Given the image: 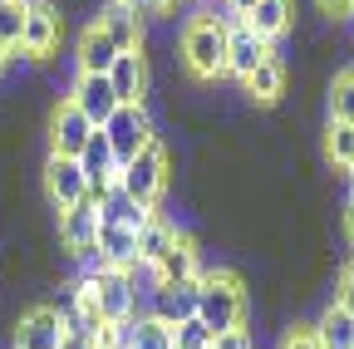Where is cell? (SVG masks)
Masks as SVG:
<instances>
[{
  "label": "cell",
  "mask_w": 354,
  "mask_h": 349,
  "mask_svg": "<svg viewBox=\"0 0 354 349\" xmlns=\"http://www.w3.org/2000/svg\"><path fill=\"white\" fill-rule=\"evenodd\" d=\"M172 6H177V0H148V10H153V15H167Z\"/></svg>",
  "instance_id": "obj_37"
},
{
  "label": "cell",
  "mask_w": 354,
  "mask_h": 349,
  "mask_svg": "<svg viewBox=\"0 0 354 349\" xmlns=\"http://www.w3.org/2000/svg\"><path fill=\"white\" fill-rule=\"evenodd\" d=\"M0 6H6V0H0Z\"/></svg>",
  "instance_id": "obj_41"
},
{
  "label": "cell",
  "mask_w": 354,
  "mask_h": 349,
  "mask_svg": "<svg viewBox=\"0 0 354 349\" xmlns=\"http://www.w3.org/2000/svg\"><path fill=\"white\" fill-rule=\"evenodd\" d=\"M104 133H109V143H113L118 167H123V162H133L148 143H158V138H153V118H148V109H143V104H118V113L104 123Z\"/></svg>",
  "instance_id": "obj_4"
},
{
  "label": "cell",
  "mask_w": 354,
  "mask_h": 349,
  "mask_svg": "<svg viewBox=\"0 0 354 349\" xmlns=\"http://www.w3.org/2000/svg\"><path fill=\"white\" fill-rule=\"evenodd\" d=\"M330 123H354V69L330 79Z\"/></svg>",
  "instance_id": "obj_28"
},
{
  "label": "cell",
  "mask_w": 354,
  "mask_h": 349,
  "mask_svg": "<svg viewBox=\"0 0 354 349\" xmlns=\"http://www.w3.org/2000/svg\"><path fill=\"white\" fill-rule=\"evenodd\" d=\"M44 197H50L55 211H74L79 202H88V182H84L79 158H59V153L44 158Z\"/></svg>",
  "instance_id": "obj_5"
},
{
  "label": "cell",
  "mask_w": 354,
  "mask_h": 349,
  "mask_svg": "<svg viewBox=\"0 0 354 349\" xmlns=\"http://www.w3.org/2000/svg\"><path fill=\"white\" fill-rule=\"evenodd\" d=\"M246 94H251L256 104H276V99L286 94V64L271 55V59H266V64L246 79Z\"/></svg>",
  "instance_id": "obj_25"
},
{
  "label": "cell",
  "mask_w": 354,
  "mask_h": 349,
  "mask_svg": "<svg viewBox=\"0 0 354 349\" xmlns=\"http://www.w3.org/2000/svg\"><path fill=\"white\" fill-rule=\"evenodd\" d=\"M64 315L55 305H30L15 320V349H59L64 344Z\"/></svg>",
  "instance_id": "obj_8"
},
{
  "label": "cell",
  "mask_w": 354,
  "mask_h": 349,
  "mask_svg": "<svg viewBox=\"0 0 354 349\" xmlns=\"http://www.w3.org/2000/svg\"><path fill=\"white\" fill-rule=\"evenodd\" d=\"M79 261V271H74V281H99V276H109L113 266H109V261H104V251L94 246V251H84V256H74Z\"/></svg>",
  "instance_id": "obj_30"
},
{
  "label": "cell",
  "mask_w": 354,
  "mask_h": 349,
  "mask_svg": "<svg viewBox=\"0 0 354 349\" xmlns=\"http://www.w3.org/2000/svg\"><path fill=\"white\" fill-rule=\"evenodd\" d=\"M99 251L113 271H133L138 266V232L133 227H104L99 222Z\"/></svg>",
  "instance_id": "obj_18"
},
{
  "label": "cell",
  "mask_w": 354,
  "mask_h": 349,
  "mask_svg": "<svg viewBox=\"0 0 354 349\" xmlns=\"http://www.w3.org/2000/svg\"><path fill=\"white\" fill-rule=\"evenodd\" d=\"M59 35H64V15H59V6H55V0H30L20 55H30V59H50V55L59 50Z\"/></svg>",
  "instance_id": "obj_7"
},
{
  "label": "cell",
  "mask_w": 354,
  "mask_h": 349,
  "mask_svg": "<svg viewBox=\"0 0 354 349\" xmlns=\"http://www.w3.org/2000/svg\"><path fill=\"white\" fill-rule=\"evenodd\" d=\"M123 50L113 45V35L94 20V25H84V35H79V74H109L113 69V59H118Z\"/></svg>",
  "instance_id": "obj_16"
},
{
  "label": "cell",
  "mask_w": 354,
  "mask_h": 349,
  "mask_svg": "<svg viewBox=\"0 0 354 349\" xmlns=\"http://www.w3.org/2000/svg\"><path fill=\"white\" fill-rule=\"evenodd\" d=\"M212 349H256V344H251L246 330H227V334H216V339H212Z\"/></svg>",
  "instance_id": "obj_33"
},
{
  "label": "cell",
  "mask_w": 354,
  "mask_h": 349,
  "mask_svg": "<svg viewBox=\"0 0 354 349\" xmlns=\"http://www.w3.org/2000/svg\"><path fill=\"white\" fill-rule=\"evenodd\" d=\"M290 20H295V15H290V0H261V6L246 15V25L266 39V45H276V39L290 30Z\"/></svg>",
  "instance_id": "obj_21"
},
{
  "label": "cell",
  "mask_w": 354,
  "mask_h": 349,
  "mask_svg": "<svg viewBox=\"0 0 354 349\" xmlns=\"http://www.w3.org/2000/svg\"><path fill=\"white\" fill-rule=\"evenodd\" d=\"M335 305H344V310L354 315V261L339 271V285H335Z\"/></svg>",
  "instance_id": "obj_32"
},
{
  "label": "cell",
  "mask_w": 354,
  "mask_h": 349,
  "mask_svg": "<svg viewBox=\"0 0 354 349\" xmlns=\"http://www.w3.org/2000/svg\"><path fill=\"white\" fill-rule=\"evenodd\" d=\"M281 349H325V344H320L315 325H290V330L281 334Z\"/></svg>",
  "instance_id": "obj_31"
},
{
  "label": "cell",
  "mask_w": 354,
  "mask_h": 349,
  "mask_svg": "<svg viewBox=\"0 0 354 349\" xmlns=\"http://www.w3.org/2000/svg\"><path fill=\"white\" fill-rule=\"evenodd\" d=\"M212 339H216V334H212L197 315H192V320H183V325L172 330V344H177V349H212Z\"/></svg>",
  "instance_id": "obj_29"
},
{
  "label": "cell",
  "mask_w": 354,
  "mask_h": 349,
  "mask_svg": "<svg viewBox=\"0 0 354 349\" xmlns=\"http://www.w3.org/2000/svg\"><path fill=\"white\" fill-rule=\"evenodd\" d=\"M271 55H276V50L266 45V39H261L246 20L227 30V74H232V79H241V84H246V79H251L266 59H271Z\"/></svg>",
  "instance_id": "obj_10"
},
{
  "label": "cell",
  "mask_w": 354,
  "mask_h": 349,
  "mask_svg": "<svg viewBox=\"0 0 354 349\" xmlns=\"http://www.w3.org/2000/svg\"><path fill=\"white\" fill-rule=\"evenodd\" d=\"M325 158L344 172L354 167V123H330L325 128Z\"/></svg>",
  "instance_id": "obj_27"
},
{
  "label": "cell",
  "mask_w": 354,
  "mask_h": 349,
  "mask_svg": "<svg viewBox=\"0 0 354 349\" xmlns=\"http://www.w3.org/2000/svg\"><path fill=\"white\" fill-rule=\"evenodd\" d=\"M109 84H113L118 104H143V94H148V59H143V50H123L113 59V69H109Z\"/></svg>",
  "instance_id": "obj_15"
},
{
  "label": "cell",
  "mask_w": 354,
  "mask_h": 349,
  "mask_svg": "<svg viewBox=\"0 0 354 349\" xmlns=\"http://www.w3.org/2000/svg\"><path fill=\"white\" fill-rule=\"evenodd\" d=\"M123 334H128V349H177L172 344V325H162L153 315H133L123 325Z\"/></svg>",
  "instance_id": "obj_24"
},
{
  "label": "cell",
  "mask_w": 354,
  "mask_h": 349,
  "mask_svg": "<svg viewBox=\"0 0 354 349\" xmlns=\"http://www.w3.org/2000/svg\"><path fill=\"white\" fill-rule=\"evenodd\" d=\"M6 59H10V50H6V45H0V69H6Z\"/></svg>",
  "instance_id": "obj_39"
},
{
  "label": "cell",
  "mask_w": 354,
  "mask_h": 349,
  "mask_svg": "<svg viewBox=\"0 0 354 349\" xmlns=\"http://www.w3.org/2000/svg\"><path fill=\"white\" fill-rule=\"evenodd\" d=\"M94 290H99V315H104V325H128L133 315H138V290H133V276H128V271L99 276Z\"/></svg>",
  "instance_id": "obj_11"
},
{
  "label": "cell",
  "mask_w": 354,
  "mask_h": 349,
  "mask_svg": "<svg viewBox=\"0 0 354 349\" xmlns=\"http://www.w3.org/2000/svg\"><path fill=\"white\" fill-rule=\"evenodd\" d=\"M158 216V207H143V202H133V197H123L118 187L99 202V222L104 227H133V232H143L148 222Z\"/></svg>",
  "instance_id": "obj_17"
},
{
  "label": "cell",
  "mask_w": 354,
  "mask_h": 349,
  "mask_svg": "<svg viewBox=\"0 0 354 349\" xmlns=\"http://www.w3.org/2000/svg\"><path fill=\"white\" fill-rule=\"evenodd\" d=\"M256 6H261V0H227V10H232V15H241V20H246Z\"/></svg>",
  "instance_id": "obj_36"
},
{
  "label": "cell",
  "mask_w": 354,
  "mask_h": 349,
  "mask_svg": "<svg viewBox=\"0 0 354 349\" xmlns=\"http://www.w3.org/2000/svg\"><path fill=\"white\" fill-rule=\"evenodd\" d=\"M246 285L232 271H202V290H197V320L212 334L227 330H246Z\"/></svg>",
  "instance_id": "obj_1"
},
{
  "label": "cell",
  "mask_w": 354,
  "mask_h": 349,
  "mask_svg": "<svg viewBox=\"0 0 354 349\" xmlns=\"http://www.w3.org/2000/svg\"><path fill=\"white\" fill-rule=\"evenodd\" d=\"M59 241L69 256H84L99 246V207L94 202H79L74 211H59Z\"/></svg>",
  "instance_id": "obj_14"
},
{
  "label": "cell",
  "mask_w": 354,
  "mask_h": 349,
  "mask_svg": "<svg viewBox=\"0 0 354 349\" xmlns=\"http://www.w3.org/2000/svg\"><path fill=\"white\" fill-rule=\"evenodd\" d=\"M349 187H354V167H349Z\"/></svg>",
  "instance_id": "obj_40"
},
{
  "label": "cell",
  "mask_w": 354,
  "mask_h": 349,
  "mask_svg": "<svg viewBox=\"0 0 354 349\" xmlns=\"http://www.w3.org/2000/svg\"><path fill=\"white\" fill-rule=\"evenodd\" d=\"M162 187H167V153H162V143H148L133 162L118 167V192L133 197V202H143V207H158Z\"/></svg>",
  "instance_id": "obj_3"
},
{
  "label": "cell",
  "mask_w": 354,
  "mask_h": 349,
  "mask_svg": "<svg viewBox=\"0 0 354 349\" xmlns=\"http://www.w3.org/2000/svg\"><path fill=\"white\" fill-rule=\"evenodd\" d=\"M79 167H84V182H88V202L99 207V202L118 187V158H113V143H109L104 128H94V138L84 143Z\"/></svg>",
  "instance_id": "obj_6"
},
{
  "label": "cell",
  "mask_w": 354,
  "mask_h": 349,
  "mask_svg": "<svg viewBox=\"0 0 354 349\" xmlns=\"http://www.w3.org/2000/svg\"><path fill=\"white\" fill-rule=\"evenodd\" d=\"M344 227H349V241H354V197H349V211H344Z\"/></svg>",
  "instance_id": "obj_38"
},
{
  "label": "cell",
  "mask_w": 354,
  "mask_h": 349,
  "mask_svg": "<svg viewBox=\"0 0 354 349\" xmlns=\"http://www.w3.org/2000/svg\"><path fill=\"white\" fill-rule=\"evenodd\" d=\"M325 15H354V0H315Z\"/></svg>",
  "instance_id": "obj_34"
},
{
  "label": "cell",
  "mask_w": 354,
  "mask_h": 349,
  "mask_svg": "<svg viewBox=\"0 0 354 349\" xmlns=\"http://www.w3.org/2000/svg\"><path fill=\"white\" fill-rule=\"evenodd\" d=\"M88 138H94V123H88L69 99H59V109L50 113V153H59V158H79Z\"/></svg>",
  "instance_id": "obj_13"
},
{
  "label": "cell",
  "mask_w": 354,
  "mask_h": 349,
  "mask_svg": "<svg viewBox=\"0 0 354 349\" xmlns=\"http://www.w3.org/2000/svg\"><path fill=\"white\" fill-rule=\"evenodd\" d=\"M315 334L325 349H354V315L344 310V305H325V315L315 320Z\"/></svg>",
  "instance_id": "obj_22"
},
{
  "label": "cell",
  "mask_w": 354,
  "mask_h": 349,
  "mask_svg": "<svg viewBox=\"0 0 354 349\" xmlns=\"http://www.w3.org/2000/svg\"><path fill=\"white\" fill-rule=\"evenodd\" d=\"M69 104L94 123V128H104L113 113H118V94H113V84H109V74H79L74 84H69Z\"/></svg>",
  "instance_id": "obj_9"
},
{
  "label": "cell",
  "mask_w": 354,
  "mask_h": 349,
  "mask_svg": "<svg viewBox=\"0 0 354 349\" xmlns=\"http://www.w3.org/2000/svg\"><path fill=\"white\" fill-rule=\"evenodd\" d=\"M25 15H30V0H6V6H0V45H6L10 55L25 39Z\"/></svg>",
  "instance_id": "obj_26"
},
{
  "label": "cell",
  "mask_w": 354,
  "mask_h": 349,
  "mask_svg": "<svg viewBox=\"0 0 354 349\" xmlns=\"http://www.w3.org/2000/svg\"><path fill=\"white\" fill-rule=\"evenodd\" d=\"M158 276H162L167 285H177V281H202V266H197V246H192V236H177V246L162 256Z\"/></svg>",
  "instance_id": "obj_23"
},
{
  "label": "cell",
  "mask_w": 354,
  "mask_h": 349,
  "mask_svg": "<svg viewBox=\"0 0 354 349\" xmlns=\"http://www.w3.org/2000/svg\"><path fill=\"white\" fill-rule=\"evenodd\" d=\"M59 349H99V344H94V334H64Z\"/></svg>",
  "instance_id": "obj_35"
},
{
  "label": "cell",
  "mask_w": 354,
  "mask_h": 349,
  "mask_svg": "<svg viewBox=\"0 0 354 349\" xmlns=\"http://www.w3.org/2000/svg\"><path fill=\"white\" fill-rule=\"evenodd\" d=\"M99 25L113 35L118 50H143V20H138V10H128V6H118V0H109L104 15H99Z\"/></svg>",
  "instance_id": "obj_19"
},
{
  "label": "cell",
  "mask_w": 354,
  "mask_h": 349,
  "mask_svg": "<svg viewBox=\"0 0 354 349\" xmlns=\"http://www.w3.org/2000/svg\"><path fill=\"white\" fill-rule=\"evenodd\" d=\"M183 64L192 79H221L227 74V25L192 15L183 25Z\"/></svg>",
  "instance_id": "obj_2"
},
{
  "label": "cell",
  "mask_w": 354,
  "mask_h": 349,
  "mask_svg": "<svg viewBox=\"0 0 354 349\" xmlns=\"http://www.w3.org/2000/svg\"><path fill=\"white\" fill-rule=\"evenodd\" d=\"M177 236H183V232H177L167 216H153V222L138 232V261H143V266H162V256L177 246Z\"/></svg>",
  "instance_id": "obj_20"
},
{
  "label": "cell",
  "mask_w": 354,
  "mask_h": 349,
  "mask_svg": "<svg viewBox=\"0 0 354 349\" xmlns=\"http://www.w3.org/2000/svg\"><path fill=\"white\" fill-rule=\"evenodd\" d=\"M197 290H202V281H177V285H167V281H162V285L148 295V315L177 330L183 320H192V315H197Z\"/></svg>",
  "instance_id": "obj_12"
}]
</instances>
